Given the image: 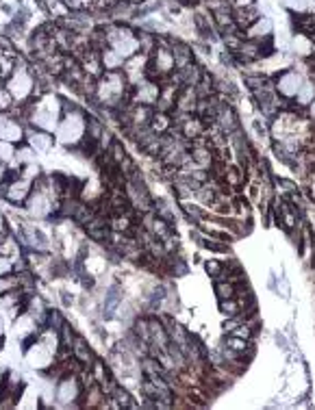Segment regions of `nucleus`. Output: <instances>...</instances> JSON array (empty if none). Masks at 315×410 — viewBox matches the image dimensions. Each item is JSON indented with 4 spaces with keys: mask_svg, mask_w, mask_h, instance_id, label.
<instances>
[{
    "mask_svg": "<svg viewBox=\"0 0 315 410\" xmlns=\"http://www.w3.org/2000/svg\"><path fill=\"white\" fill-rule=\"evenodd\" d=\"M127 87L129 80L124 72H105L100 78H96V93L94 98L98 100L102 106H122L127 98Z\"/></svg>",
    "mask_w": 315,
    "mask_h": 410,
    "instance_id": "f257e3e1",
    "label": "nucleus"
},
{
    "mask_svg": "<svg viewBox=\"0 0 315 410\" xmlns=\"http://www.w3.org/2000/svg\"><path fill=\"white\" fill-rule=\"evenodd\" d=\"M105 33V42L109 48H113L120 57L131 59L133 54L140 52V39H137V33L129 26H120V24H109L102 29Z\"/></svg>",
    "mask_w": 315,
    "mask_h": 410,
    "instance_id": "f03ea898",
    "label": "nucleus"
},
{
    "mask_svg": "<svg viewBox=\"0 0 315 410\" xmlns=\"http://www.w3.org/2000/svg\"><path fill=\"white\" fill-rule=\"evenodd\" d=\"M85 137V117L76 109L65 111L63 119H59L57 126V139L65 146H76Z\"/></svg>",
    "mask_w": 315,
    "mask_h": 410,
    "instance_id": "7ed1b4c3",
    "label": "nucleus"
},
{
    "mask_svg": "<svg viewBox=\"0 0 315 410\" xmlns=\"http://www.w3.org/2000/svg\"><path fill=\"white\" fill-rule=\"evenodd\" d=\"M7 89L11 91L13 100H18V102H24L29 95H33L35 78H33V74L29 72V67H26V63L22 59H16V70H13V74L7 80Z\"/></svg>",
    "mask_w": 315,
    "mask_h": 410,
    "instance_id": "20e7f679",
    "label": "nucleus"
},
{
    "mask_svg": "<svg viewBox=\"0 0 315 410\" xmlns=\"http://www.w3.org/2000/svg\"><path fill=\"white\" fill-rule=\"evenodd\" d=\"M274 83V91H276L283 100H294L300 87L305 83V76L298 70H283L276 78L272 80Z\"/></svg>",
    "mask_w": 315,
    "mask_h": 410,
    "instance_id": "39448f33",
    "label": "nucleus"
},
{
    "mask_svg": "<svg viewBox=\"0 0 315 410\" xmlns=\"http://www.w3.org/2000/svg\"><path fill=\"white\" fill-rule=\"evenodd\" d=\"M159 91H161V85L157 83V80L144 78L137 85H133V104L155 106L157 98H159Z\"/></svg>",
    "mask_w": 315,
    "mask_h": 410,
    "instance_id": "423d86ee",
    "label": "nucleus"
},
{
    "mask_svg": "<svg viewBox=\"0 0 315 410\" xmlns=\"http://www.w3.org/2000/svg\"><path fill=\"white\" fill-rule=\"evenodd\" d=\"M148 59H150V54H144V52H137L133 54L131 59L124 61V76L129 80V85H137L140 80L146 78V67H148Z\"/></svg>",
    "mask_w": 315,
    "mask_h": 410,
    "instance_id": "0eeeda50",
    "label": "nucleus"
},
{
    "mask_svg": "<svg viewBox=\"0 0 315 410\" xmlns=\"http://www.w3.org/2000/svg\"><path fill=\"white\" fill-rule=\"evenodd\" d=\"M3 189H5L3 196H5L9 202H13V204H22V202L29 200V196H31V183L26 181V179L11 181V183L3 185Z\"/></svg>",
    "mask_w": 315,
    "mask_h": 410,
    "instance_id": "6e6552de",
    "label": "nucleus"
},
{
    "mask_svg": "<svg viewBox=\"0 0 315 410\" xmlns=\"http://www.w3.org/2000/svg\"><path fill=\"white\" fill-rule=\"evenodd\" d=\"M272 31H274V24L270 18L259 16L248 29L243 31V39H252V42H265V39H272Z\"/></svg>",
    "mask_w": 315,
    "mask_h": 410,
    "instance_id": "1a4fd4ad",
    "label": "nucleus"
},
{
    "mask_svg": "<svg viewBox=\"0 0 315 410\" xmlns=\"http://www.w3.org/2000/svg\"><path fill=\"white\" fill-rule=\"evenodd\" d=\"M198 93L196 87H187L183 85L179 89V95H176V104H174V111L172 113H196V106H198Z\"/></svg>",
    "mask_w": 315,
    "mask_h": 410,
    "instance_id": "9d476101",
    "label": "nucleus"
},
{
    "mask_svg": "<svg viewBox=\"0 0 315 410\" xmlns=\"http://www.w3.org/2000/svg\"><path fill=\"white\" fill-rule=\"evenodd\" d=\"M59 119H61V117H57L54 113H50L44 104H37V109H35V111L31 113V122L35 124V128H39V130H46V133H50V130H57V126H59Z\"/></svg>",
    "mask_w": 315,
    "mask_h": 410,
    "instance_id": "9b49d317",
    "label": "nucleus"
},
{
    "mask_svg": "<svg viewBox=\"0 0 315 410\" xmlns=\"http://www.w3.org/2000/svg\"><path fill=\"white\" fill-rule=\"evenodd\" d=\"M170 50H172V57H174V67L176 70H183V67L194 63V52H191L189 46L176 42V39H170Z\"/></svg>",
    "mask_w": 315,
    "mask_h": 410,
    "instance_id": "f8f14e48",
    "label": "nucleus"
},
{
    "mask_svg": "<svg viewBox=\"0 0 315 410\" xmlns=\"http://www.w3.org/2000/svg\"><path fill=\"white\" fill-rule=\"evenodd\" d=\"M0 139L11 141V144H18L24 139V130L18 122L7 119V117H0Z\"/></svg>",
    "mask_w": 315,
    "mask_h": 410,
    "instance_id": "ddd939ff",
    "label": "nucleus"
},
{
    "mask_svg": "<svg viewBox=\"0 0 315 410\" xmlns=\"http://www.w3.org/2000/svg\"><path fill=\"white\" fill-rule=\"evenodd\" d=\"M124 57H120V54L113 50V48H109L105 46L100 50V63H102V70L105 72H116V70H122L124 67Z\"/></svg>",
    "mask_w": 315,
    "mask_h": 410,
    "instance_id": "4468645a",
    "label": "nucleus"
},
{
    "mask_svg": "<svg viewBox=\"0 0 315 410\" xmlns=\"http://www.w3.org/2000/svg\"><path fill=\"white\" fill-rule=\"evenodd\" d=\"M72 354L76 356V361L83 365V367H87V369H91V365H94V354H91V350H89V345L85 343V339H80V337H74L72 339Z\"/></svg>",
    "mask_w": 315,
    "mask_h": 410,
    "instance_id": "2eb2a0df",
    "label": "nucleus"
},
{
    "mask_svg": "<svg viewBox=\"0 0 315 410\" xmlns=\"http://www.w3.org/2000/svg\"><path fill=\"white\" fill-rule=\"evenodd\" d=\"M259 18V13L254 7H232V20H235V26L239 31H246L248 26Z\"/></svg>",
    "mask_w": 315,
    "mask_h": 410,
    "instance_id": "dca6fc26",
    "label": "nucleus"
},
{
    "mask_svg": "<svg viewBox=\"0 0 315 410\" xmlns=\"http://www.w3.org/2000/svg\"><path fill=\"white\" fill-rule=\"evenodd\" d=\"M57 398L63 402V404H67V402H72V400H76L78 398V382H76V378H63L61 382H59V393H57Z\"/></svg>",
    "mask_w": 315,
    "mask_h": 410,
    "instance_id": "f3484780",
    "label": "nucleus"
},
{
    "mask_svg": "<svg viewBox=\"0 0 315 410\" xmlns=\"http://www.w3.org/2000/svg\"><path fill=\"white\" fill-rule=\"evenodd\" d=\"M150 130L157 133V135H166L172 130V115L170 113H163V111H155L153 117H150Z\"/></svg>",
    "mask_w": 315,
    "mask_h": 410,
    "instance_id": "a211bd4d",
    "label": "nucleus"
},
{
    "mask_svg": "<svg viewBox=\"0 0 315 410\" xmlns=\"http://www.w3.org/2000/svg\"><path fill=\"white\" fill-rule=\"evenodd\" d=\"M52 144H54V139L50 137V133H46V130L37 128L35 133L29 135V146L35 150V152H46V150L52 148Z\"/></svg>",
    "mask_w": 315,
    "mask_h": 410,
    "instance_id": "6ab92c4d",
    "label": "nucleus"
},
{
    "mask_svg": "<svg viewBox=\"0 0 315 410\" xmlns=\"http://www.w3.org/2000/svg\"><path fill=\"white\" fill-rule=\"evenodd\" d=\"M283 5L290 9L294 16H303V13H315V0H283Z\"/></svg>",
    "mask_w": 315,
    "mask_h": 410,
    "instance_id": "aec40b11",
    "label": "nucleus"
},
{
    "mask_svg": "<svg viewBox=\"0 0 315 410\" xmlns=\"http://www.w3.org/2000/svg\"><path fill=\"white\" fill-rule=\"evenodd\" d=\"M315 98V83L313 80H305L303 83V87H300V91H298V95H296V106H303V109H307L309 104H311V100Z\"/></svg>",
    "mask_w": 315,
    "mask_h": 410,
    "instance_id": "412c9836",
    "label": "nucleus"
},
{
    "mask_svg": "<svg viewBox=\"0 0 315 410\" xmlns=\"http://www.w3.org/2000/svg\"><path fill=\"white\" fill-rule=\"evenodd\" d=\"M224 348L228 350V352H232V354H243L246 352H250V341H246V339H239V337H235V334H228L226 339H224Z\"/></svg>",
    "mask_w": 315,
    "mask_h": 410,
    "instance_id": "4be33fe9",
    "label": "nucleus"
},
{
    "mask_svg": "<svg viewBox=\"0 0 315 410\" xmlns=\"http://www.w3.org/2000/svg\"><path fill=\"white\" fill-rule=\"evenodd\" d=\"M196 93H198V98H209V95L215 93V80H213L211 74L202 72L198 85H196Z\"/></svg>",
    "mask_w": 315,
    "mask_h": 410,
    "instance_id": "5701e85b",
    "label": "nucleus"
},
{
    "mask_svg": "<svg viewBox=\"0 0 315 410\" xmlns=\"http://www.w3.org/2000/svg\"><path fill=\"white\" fill-rule=\"evenodd\" d=\"M42 5L52 18H67L70 16V7H67L65 3H61V0H42Z\"/></svg>",
    "mask_w": 315,
    "mask_h": 410,
    "instance_id": "b1692460",
    "label": "nucleus"
},
{
    "mask_svg": "<svg viewBox=\"0 0 315 410\" xmlns=\"http://www.w3.org/2000/svg\"><path fill=\"white\" fill-rule=\"evenodd\" d=\"M0 254H3V256H9V258L18 254V243L13 241V237L9 235L7 230L0 232Z\"/></svg>",
    "mask_w": 315,
    "mask_h": 410,
    "instance_id": "393cba45",
    "label": "nucleus"
},
{
    "mask_svg": "<svg viewBox=\"0 0 315 410\" xmlns=\"http://www.w3.org/2000/svg\"><path fill=\"white\" fill-rule=\"evenodd\" d=\"M63 59H65V54H61V52H54L52 57L44 59V65H46V70H48L50 74H54V76L63 74V70H65V65H63Z\"/></svg>",
    "mask_w": 315,
    "mask_h": 410,
    "instance_id": "a878e982",
    "label": "nucleus"
},
{
    "mask_svg": "<svg viewBox=\"0 0 315 410\" xmlns=\"http://www.w3.org/2000/svg\"><path fill=\"white\" fill-rule=\"evenodd\" d=\"M13 161L18 163L20 168L29 166V163H35V150L31 146H22L16 150V155H13Z\"/></svg>",
    "mask_w": 315,
    "mask_h": 410,
    "instance_id": "bb28decb",
    "label": "nucleus"
},
{
    "mask_svg": "<svg viewBox=\"0 0 315 410\" xmlns=\"http://www.w3.org/2000/svg\"><path fill=\"white\" fill-rule=\"evenodd\" d=\"M220 312L226 317H237L241 315V306L237 302V297H228V299H220Z\"/></svg>",
    "mask_w": 315,
    "mask_h": 410,
    "instance_id": "cd10ccee",
    "label": "nucleus"
},
{
    "mask_svg": "<svg viewBox=\"0 0 315 410\" xmlns=\"http://www.w3.org/2000/svg\"><path fill=\"white\" fill-rule=\"evenodd\" d=\"M213 289H215V295L220 297V299H228V297H235V289H237V286L232 284V282H228V280H215Z\"/></svg>",
    "mask_w": 315,
    "mask_h": 410,
    "instance_id": "c85d7f7f",
    "label": "nucleus"
},
{
    "mask_svg": "<svg viewBox=\"0 0 315 410\" xmlns=\"http://www.w3.org/2000/svg\"><path fill=\"white\" fill-rule=\"evenodd\" d=\"M111 400H116L118 408H135V404L131 402V395L124 389H120V387H116L111 391Z\"/></svg>",
    "mask_w": 315,
    "mask_h": 410,
    "instance_id": "c756f323",
    "label": "nucleus"
},
{
    "mask_svg": "<svg viewBox=\"0 0 315 410\" xmlns=\"http://www.w3.org/2000/svg\"><path fill=\"white\" fill-rule=\"evenodd\" d=\"M13 289H20V284H18V273L16 276H11V273H7V276H0V295L3 293H9Z\"/></svg>",
    "mask_w": 315,
    "mask_h": 410,
    "instance_id": "7c9ffc66",
    "label": "nucleus"
},
{
    "mask_svg": "<svg viewBox=\"0 0 315 410\" xmlns=\"http://www.w3.org/2000/svg\"><path fill=\"white\" fill-rule=\"evenodd\" d=\"M16 70V57H0V78H9Z\"/></svg>",
    "mask_w": 315,
    "mask_h": 410,
    "instance_id": "2f4dec72",
    "label": "nucleus"
},
{
    "mask_svg": "<svg viewBox=\"0 0 315 410\" xmlns=\"http://www.w3.org/2000/svg\"><path fill=\"white\" fill-rule=\"evenodd\" d=\"M107 152H109V157L113 159V163H118V166L127 159V152H124V148H122L120 141H111V146L107 148Z\"/></svg>",
    "mask_w": 315,
    "mask_h": 410,
    "instance_id": "473e14b6",
    "label": "nucleus"
},
{
    "mask_svg": "<svg viewBox=\"0 0 315 410\" xmlns=\"http://www.w3.org/2000/svg\"><path fill=\"white\" fill-rule=\"evenodd\" d=\"M13 155H16V148H13V144L0 139V161H3V163H11Z\"/></svg>",
    "mask_w": 315,
    "mask_h": 410,
    "instance_id": "72a5a7b5",
    "label": "nucleus"
},
{
    "mask_svg": "<svg viewBox=\"0 0 315 410\" xmlns=\"http://www.w3.org/2000/svg\"><path fill=\"white\" fill-rule=\"evenodd\" d=\"M16 104V100H13V95L7 87H0V111H11V106Z\"/></svg>",
    "mask_w": 315,
    "mask_h": 410,
    "instance_id": "f704fd0d",
    "label": "nucleus"
},
{
    "mask_svg": "<svg viewBox=\"0 0 315 410\" xmlns=\"http://www.w3.org/2000/svg\"><path fill=\"white\" fill-rule=\"evenodd\" d=\"M204 269H207V273L211 278H220L222 276V269H224V263L222 261H207L204 263Z\"/></svg>",
    "mask_w": 315,
    "mask_h": 410,
    "instance_id": "c9c22d12",
    "label": "nucleus"
},
{
    "mask_svg": "<svg viewBox=\"0 0 315 410\" xmlns=\"http://www.w3.org/2000/svg\"><path fill=\"white\" fill-rule=\"evenodd\" d=\"M67 7H70L72 11H83L87 7H94V0H70Z\"/></svg>",
    "mask_w": 315,
    "mask_h": 410,
    "instance_id": "e433bc0d",
    "label": "nucleus"
},
{
    "mask_svg": "<svg viewBox=\"0 0 315 410\" xmlns=\"http://www.w3.org/2000/svg\"><path fill=\"white\" fill-rule=\"evenodd\" d=\"M13 271V263L9 256H3L0 254V276H7V273Z\"/></svg>",
    "mask_w": 315,
    "mask_h": 410,
    "instance_id": "4c0bfd02",
    "label": "nucleus"
},
{
    "mask_svg": "<svg viewBox=\"0 0 315 410\" xmlns=\"http://www.w3.org/2000/svg\"><path fill=\"white\" fill-rule=\"evenodd\" d=\"M120 302V295H116V289H111V293H109V297H107V315H111V310H113V306Z\"/></svg>",
    "mask_w": 315,
    "mask_h": 410,
    "instance_id": "58836bf2",
    "label": "nucleus"
},
{
    "mask_svg": "<svg viewBox=\"0 0 315 410\" xmlns=\"http://www.w3.org/2000/svg\"><path fill=\"white\" fill-rule=\"evenodd\" d=\"M230 7H254V0H228Z\"/></svg>",
    "mask_w": 315,
    "mask_h": 410,
    "instance_id": "ea45409f",
    "label": "nucleus"
},
{
    "mask_svg": "<svg viewBox=\"0 0 315 410\" xmlns=\"http://www.w3.org/2000/svg\"><path fill=\"white\" fill-rule=\"evenodd\" d=\"M307 115H309V119L311 122H315V98L311 100V104L307 106Z\"/></svg>",
    "mask_w": 315,
    "mask_h": 410,
    "instance_id": "a19ab883",
    "label": "nucleus"
},
{
    "mask_svg": "<svg viewBox=\"0 0 315 410\" xmlns=\"http://www.w3.org/2000/svg\"><path fill=\"white\" fill-rule=\"evenodd\" d=\"M5 179H7V168H5V163L0 161V185L5 183Z\"/></svg>",
    "mask_w": 315,
    "mask_h": 410,
    "instance_id": "79ce46f5",
    "label": "nucleus"
},
{
    "mask_svg": "<svg viewBox=\"0 0 315 410\" xmlns=\"http://www.w3.org/2000/svg\"><path fill=\"white\" fill-rule=\"evenodd\" d=\"M83 284H85V286H94V280H91V276H83Z\"/></svg>",
    "mask_w": 315,
    "mask_h": 410,
    "instance_id": "37998d69",
    "label": "nucleus"
},
{
    "mask_svg": "<svg viewBox=\"0 0 315 410\" xmlns=\"http://www.w3.org/2000/svg\"><path fill=\"white\" fill-rule=\"evenodd\" d=\"M3 332H5V321H3V317H0V339H3Z\"/></svg>",
    "mask_w": 315,
    "mask_h": 410,
    "instance_id": "c03bdc74",
    "label": "nucleus"
},
{
    "mask_svg": "<svg viewBox=\"0 0 315 410\" xmlns=\"http://www.w3.org/2000/svg\"><path fill=\"white\" fill-rule=\"evenodd\" d=\"M5 228H3V217H0V232H3Z\"/></svg>",
    "mask_w": 315,
    "mask_h": 410,
    "instance_id": "a18cd8bd",
    "label": "nucleus"
},
{
    "mask_svg": "<svg viewBox=\"0 0 315 410\" xmlns=\"http://www.w3.org/2000/svg\"><path fill=\"white\" fill-rule=\"evenodd\" d=\"M61 3H65V5H67V3H70V0H61Z\"/></svg>",
    "mask_w": 315,
    "mask_h": 410,
    "instance_id": "49530a36",
    "label": "nucleus"
},
{
    "mask_svg": "<svg viewBox=\"0 0 315 410\" xmlns=\"http://www.w3.org/2000/svg\"><path fill=\"white\" fill-rule=\"evenodd\" d=\"M0 87H3V78H0Z\"/></svg>",
    "mask_w": 315,
    "mask_h": 410,
    "instance_id": "de8ad7c7",
    "label": "nucleus"
},
{
    "mask_svg": "<svg viewBox=\"0 0 315 410\" xmlns=\"http://www.w3.org/2000/svg\"><path fill=\"white\" fill-rule=\"evenodd\" d=\"M39 3H42V0H39Z\"/></svg>",
    "mask_w": 315,
    "mask_h": 410,
    "instance_id": "09e8293b",
    "label": "nucleus"
}]
</instances>
